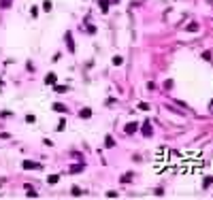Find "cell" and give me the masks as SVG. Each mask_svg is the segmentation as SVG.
Wrapping results in <instances>:
<instances>
[{
	"mask_svg": "<svg viewBox=\"0 0 213 200\" xmlns=\"http://www.w3.org/2000/svg\"><path fill=\"white\" fill-rule=\"evenodd\" d=\"M64 39H66V45H68V51H70V53H75V41H73V34L66 32V34H64Z\"/></svg>",
	"mask_w": 213,
	"mask_h": 200,
	"instance_id": "obj_1",
	"label": "cell"
},
{
	"mask_svg": "<svg viewBox=\"0 0 213 200\" xmlns=\"http://www.w3.org/2000/svg\"><path fill=\"white\" fill-rule=\"evenodd\" d=\"M21 166H24L26 170H34V168H41V166L36 164V162H30V160H24V162H21Z\"/></svg>",
	"mask_w": 213,
	"mask_h": 200,
	"instance_id": "obj_2",
	"label": "cell"
},
{
	"mask_svg": "<svg viewBox=\"0 0 213 200\" xmlns=\"http://www.w3.org/2000/svg\"><path fill=\"white\" fill-rule=\"evenodd\" d=\"M141 130H143V136H152L154 134V128H152V124H149V121H145Z\"/></svg>",
	"mask_w": 213,
	"mask_h": 200,
	"instance_id": "obj_3",
	"label": "cell"
},
{
	"mask_svg": "<svg viewBox=\"0 0 213 200\" xmlns=\"http://www.w3.org/2000/svg\"><path fill=\"white\" fill-rule=\"evenodd\" d=\"M139 130V124H134V121H132V124H128L126 126V134H134Z\"/></svg>",
	"mask_w": 213,
	"mask_h": 200,
	"instance_id": "obj_4",
	"label": "cell"
},
{
	"mask_svg": "<svg viewBox=\"0 0 213 200\" xmlns=\"http://www.w3.org/2000/svg\"><path fill=\"white\" fill-rule=\"evenodd\" d=\"M79 117H83V119L92 117V109H81V111H79Z\"/></svg>",
	"mask_w": 213,
	"mask_h": 200,
	"instance_id": "obj_5",
	"label": "cell"
},
{
	"mask_svg": "<svg viewBox=\"0 0 213 200\" xmlns=\"http://www.w3.org/2000/svg\"><path fill=\"white\" fill-rule=\"evenodd\" d=\"M200 28V26L196 24V21H192V24H188V26H185V30H188V32H196Z\"/></svg>",
	"mask_w": 213,
	"mask_h": 200,
	"instance_id": "obj_6",
	"label": "cell"
},
{
	"mask_svg": "<svg viewBox=\"0 0 213 200\" xmlns=\"http://www.w3.org/2000/svg\"><path fill=\"white\" fill-rule=\"evenodd\" d=\"M98 4H100V11H102V13H106V11H109V4H111V2H109V0H100Z\"/></svg>",
	"mask_w": 213,
	"mask_h": 200,
	"instance_id": "obj_7",
	"label": "cell"
},
{
	"mask_svg": "<svg viewBox=\"0 0 213 200\" xmlns=\"http://www.w3.org/2000/svg\"><path fill=\"white\" fill-rule=\"evenodd\" d=\"M53 111H58V113H66V106L62 104V102H56V104H53Z\"/></svg>",
	"mask_w": 213,
	"mask_h": 200,
	"instance_id": "obj_8",
	"label": "cell"
},
{
	"mask_svg": "<svg viewBox=\"0 0 213 200\" xmlns=\"http://www.w3.org/2000/svg\"><path fill=\"white\" fill-rule=\"evenodd\" d=\"M113 145H115V141H113V136H106V139H104V147H106V149H111V147H113Z\"/></svg>",
	"mask_w": 213,
	"mask_h": 200,
	"instance_id": "obj_9",
	"label": "cell"
},
{
	"mask_svg": "<svg viewBox=\"0 0 213 200\" xmlns=\"http://www.w3.org/2000/svg\"><path fill=\"white\" fill-rule=\"evenodd\" d=\"M45 83H49V85H53V83H56V75H53V72H49V75L45 77Z\"/></svg>",
	"mask_w": 213,
	"mask_h": 200,
	"instance_id": "obj_10",
	"label": "cell"
},
{
	"mask_svg": "<svg viewBox=\"0 0 213 200\" xmlns=\"http://www.w3.org/2000/svg\"><path fill=\"white\" fill-rule=\"evenodd\" d=\"M85 166H83V162H81V164H75V166H70V172H81Z\"/></svg>",
	"mask_w": 213,
	"mask_h": 200,
	"instance_id": "obj_11",
	"label": "cell"
},
{
	"mask_svg": "<svg viewBox=\"0 0 213 200\" xmlns=\"http://www.w3.org/2000/svg\"><path fill=\"white\" fill-rule=\"evenodd\" d=\"M53 92H58V94H64V92H68V87H66V85H56V87H53Z\"/></svg>",
	"mask_w": 213,
	"mask_h": 200,
	"instance_id": "obj_12",
	"label": "cell"
},
{
	"mask_svg": "<svg viewBox=\"0 0 213 200\" xmlns=\"http://www.w3.org/2000/svg\"><path fill=\"white\" fill-rule=\"evenodd\" d=\"M119 181H122V183H130V181H132V172H126V175H124Z\"/></svg>",
	"mask_w": 213,
	"mask_h": 200,
	"instance_id": "obj_13",
	"label": "cell"
},
{
	"mask_svg": "<svg viewBox=\"0 0 213 200\" xmlns=\"http://www.w3.org/2000/svg\"><path fill=\"white\" fill-rule=\"evenodd\" d=\"M58 181H60V175H51V177L47 179V183H51V185H56V183H58Z\"/></svg>",
	"mask_w": 213,
	"mask_h": 200,
	"instance_id": "obj_14",
	"label": "cell"
},
{
	"mask_svg": "<svg viewBox=\"0 0 213 200\" xmlns=\"http://www.w3.org/2000/svg\"><path fill=\"white\" fill-rule=\"evenodd\" d=\"M13 4V0H0V9H9Z\"/></svg>",
	"mask_w": 213,
	"mask_h": 200,
	"instance_id": "obj_15",
	"label": "cell"
},
{
	"mask_svg": "<svg viewBox=\"0 0 213 200\" xmlns=\"http://www.w3.org/2000/svg\"><path fill=\"white\" fill-rule=\"evenodd\" d=\"M70 194H73L75 198H79V196H81L83 192H81V189H79V187H73V189H70Z\"/></svg>",
	"mask_w": 213,
	"mask_h": 200,
	"instance_id": "obj_16",
	"label": "cell"
},
{
	"mask_svg": "<svg viewBox=\"0 0 213 200\" xmlns=\"http://www.w3.org/2000/svg\"><path fill=\"white\" fill-rule=\"evenodd\" d=\"M51 6H53V4L49 2V0H45V2H43V11H47V13H49V11H51Z\"/></svg>",
	"mask_w": 213,
	"mask_h": 200,
	"instance_id": "obj_17",
	"label": "cell"
},
{
	"mask_svg": "<svg viewBox=\"0 0 213 200\" xmlns=\"http://www.w3.org/2000/svg\"><path fill=\"white\" fill-rule=\"evenodd\" d=\"M209 185H213V177H207L205 181H202V187H209Z\"/></svg>",
	"mask_w": 213,
	"mask_h": 200,
	"instance_id": "obj_18",
	"label": "cell"
},
{
	"mask_svg": "<svg viewBox=\"0 0 213 200\" xmlns=\"http://www.w3.org/2000/svg\"><path fill=\"white\" fill-rule=\"evenodd\" d=\"M26 196H28V198H36L39 194H36V192H34V189H32V187H28V192H26Z\"/></svg>",
	"mask_w": 213,
	"mask_h": 200,
	"instance_id": "obj_19",
	"label": "cell"
},
{
	"mask_svg": "<svg viewBox=\"0 0 213 200\" xmlns=\"http://www.w3.org/2000/svg\"><path fill=\"white\" fill-rule=\"evenodd\" d=\"M64 128H66V121H64V119H62V121H58V128H56V130H58V132H62Z\"/></svg>",
	"mask_w": 213,
	"mask_h": 200,
	"instance_id": "obj_20",
	"label": "cell"
},
{
	"mask_svg": "<svg viewBox=\"0 0 213 200\" xmlns=\"http://www.w3.org/2000/svg\"><path fill=\"white\" fill-rule=\"evenodd\" d=\"M139 109H141V111H149V104H147V102H141Z\"/></svg>",
	"mask_w": 213,
	"mask_h": 200,
	"instance_id": "obj_21",
	"label": "cell"
},
{
	"mask_svg": "<svg viewBox=\"0 0 213 200\" xmlns=\"http://www.w3.org/2000/svg\"><path fill=\"white\" fill-rule=\"evenodd\" d=\"M26 121H28V124H34V121H36V117H34V115H28V117H26Z\"/></svg>",
	"mask_w": 213,
	"mask_h": 200,
	"instance_id": "obj_22",
	"label": "cell"
},
{
	"mask_svg": "<svg viewBox=\"0 0 213 200\" xmlns=\"http://www.w3.org/2000/svg\"><path fill=\"white\" fill-rule=\"evenodd\" d=\"M202 60H207V62H209V60H211V53H209V51H205V53H202Z\"/></svg>",
	"mask_w": 213,
	"mask_h": 200,
	"instance_id": "obj_23",
	"label": "cell"
},
{
	"mask_svg": "<svg viewBox=\"0 0 213 200\" xmlns=\"http://www.w3.org/2000/svg\"><path fill=\"white\" fill-rule=\"evenodd\" d=\"M106 198H117V192H106Z\"/></svg>",
	"mask_w": 213,
	"mask_h": 200,
	"instance_id": "obj_24",
	"label": "cell"
},
{
	"mask_svg": "<svg viewBox=\"0 0 213 200\" xmlns=\"http://www.w3.org/2000/svg\"><path fill=\"white\" fill-rule=\"evenodd\" d=\"M209 111H211V113H213V100H211V104H209Z\"/></svg>",
	"mask_w": 213,
	"mask_h": 200,
	"instance_id": "obj_25",
	"label": "cell"
},
{
	"mask_svg": "<svg viewBox=\"0 0 213 200\" xmlns=\"http://www.w3.org/2000/svg\"><path fill=\"white\" fill-rule=\"evenodd\" d=\"M0 92H2V79H0Z\"/></svg>",
	"mask_w": 213,
	"mask_h": 200,
	"instance_id": "obj_26",
	"label": "cell"
}]
</instances>
